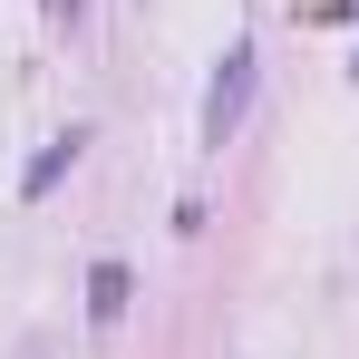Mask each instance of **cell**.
Wrapping results in <instances>:
<instances>
[{"mask_svg":"<svg viewBox=\"0 0 359 359\" xmlns=\"http://www.w3.org/2000/svg\"><path fill=\"white\" fill-rule=\"evenodd\" d=\"M252 107V39H233L224 59H214V88H204V146H224Z\"/></svg>","mask_w":359,"mask_h":359,"instance_id":"obj_1","label":"cell"},{"mask_svg":"<svg viewBox=\"0 0 359 359\" xmlns=\"http://www.w3.org/2000/svg\"><path fill=\"white\" fill-rule=\"evenodd\" d=\"M78 146H88V126H68V136H49L39 156H29V175H20V194H49V184L78 165Z\"/></svg>","mask_w":359,"mask_h":359,"instance_id":"obj_2","label":"cell"},{"mask_svg":"<svg viewBox=\"0 0 359 359\" xmlns=\"http://www.w3.org/2000/svg\"><path fill=\"white\" fill-rule=\"evenodd\" d=\"M126 292H136V282H126V262H97V272H88V320H97V330H117V320H126Z\"/></svg>","mask_w":359,"mask_h":359,"instance_id":"obj_3","label":"cell"}]
</instances>
